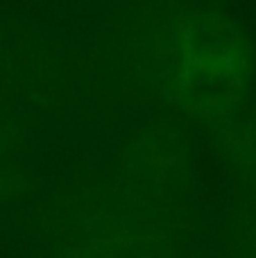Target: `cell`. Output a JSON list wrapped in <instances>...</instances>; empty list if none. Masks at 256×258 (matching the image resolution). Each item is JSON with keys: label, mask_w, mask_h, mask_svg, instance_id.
I'll use <instances>...</instances> for the list:
<instances>
[{"label": "cell", "mask_w": 256, "mask_h": 258, "mask_svg": "<svg viewBox=\"0 0 256 258\" xmlns=\"http://www.w3.org/2000/svg\"><path fill=\"white\" fill-rule=\"evenodd\" d=\"M122 59L150 98L190 122L220 129L254 98L256 48L216 5L148 3L127 23Z\"/></svg>", "instance_id": "obj_1"}, {"label": "cell", "mask_w": 256, "mask_h": 258, "mask_svg": "<svg viewBox=\"0 0 256 258\" xmlns=\"http://www.w3.org/2000/svg\"><path fill=\"white\" fill-rule=\"evenodd\" d=\"M222 147L240 174L256 183V100H249L227 125L220 127Z\"/></svg>", "instance_id": "obj_2"}]
</instances>
